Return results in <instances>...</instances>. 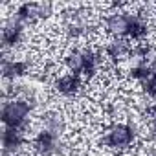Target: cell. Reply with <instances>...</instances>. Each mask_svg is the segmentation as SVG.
<instances>
[{"instance_id": "obj_10", "label": "cell", "mask_w": 156, "mask_h": 156, "mask_svg": "<svg viewBox=\"0 0 156 156\" xmlns=\"http://www.w3.org/2000/svg\"><path fill=\"white\" fill-rule=\"evenodd\" d=\"M26 70V62H19V61H4L2 64V72L6 77H17L22 75Z\"/></svg>"}, {"instance_id": "obj_12", "label": "cell", "mask_w": 156, "mask_h": 156, "mask_svg": "<svg viewBox=\"0 0 156 156\" xmlns=\"http://www.w3.org/2000/svg\"><path fill=\"white\" fill-rule=\"evenodd\" d=\"M83 64H85V55L83 53H73L68 57V66L75 72H83Z\"/></svg>"}, {"instance_id": "obj_7", "label": "cell", "mask_w": 156, "mask_h": 156, "mask_svg": "<svg viewBox=\"0 0 156 156\" xmlns=\"http://www.w3.org/2000/svg\"><path fill=\"white\" fill-rule=\"evenodd\" d=\"M57 88H59V92L70 96V94L77 92V88H79V79H77V75H64L59 79Z\"/></svg>"}, {"instance_id": "obj_2", "label": "cell", "mask_w": 156, "mask_h": 156, "mask_svg": "<svg viewBox=\"0 0 156 156\" xmlns=\"http://www.w3.org/2000/svg\"><path fill=\"white\" fill-rule=\"evenodd\" d=\"M107 141H108V145H112V147H119V149H121V147H127V145H130V141H132V130H130L129 127H125V125H118V127H114V129L110 130Z\"/></svg>"}, {"instance_id": "obj_4", "label": "cell", "mask_w": 156, "mask_h": 156, "mask_svg": "<svg viewBox=\"0 0 156 156\" xmlns=\"http://www.w3.org/2000/svg\"><path fill=\"white\" fill-rule=\"evenodd\" d=\"M35 147H37V151L42 152V154L53 152V149H55V136H53V132H50V130L41 132V134L37 136V140H35Z\"/></svg>"}, {"instance_id": "obj_11", "label": "cell", "mask_w": 156, "mask_h": 156, "mask_svg": "<svg viewBox=\"0 0 156 156\" xmlns=\"http://www.w3.org/2000/svg\"><path fill=\"white\" fill-rule=\"evenodd\" d=\"M129 53V46H127V42H123V41H116V42H112L110 46H108V55L112 57V59H123L125 55Z\"/></svg>"}, {"instance_id": "obj_6", "label": "cell", "mask_w": 156, "mask_h": 156, "mask_svg": "<svg viewBox=\"0 0 156 156\" xmlns=\"http://www.w3.org/2000/svg\"><path fill=\"white\" fill-rule=\"evenodd\" d=\"M2 141H4V147H6V152L8 151H15L20 147L22 143V134L19 129H6L4 136H2Z\"/></svg>"}, {"instance_id": "obj_3", "label": "cell", "mask_w": 156, "mask_h": 156, "mask_svg": "<svg viewBox=\"0 0 156 156\" xmlns=\"http://www.w3.org/2000/svg\"><path fill=\"white\" fill-rule=\"evenodd\" d=\"M51 6L50 4H24L19 9L20 19H35V17H46L50 15Z\"/></svg>"}, {"instance_id": "obj_5", "label": "cell", "mask_w": 156, "mask_h": 156, "mask_svg": "<svg viewBox=\"0 0 156 156\" xmlns=\"http://www.w3.org/2000/svg\"><path fill=\"white\" fill-rule=\"evenodd\" d=\"M107 28L110 33H116V35H121V33H127L129 30V17L125 15H112L107 22Z\"/></svg>"}, {"instance_id": "obj_14", "label": "cell", "mask_w": 156, "mask_h": 156, "mask_svg": "<svg viewBox=\"0 0 156 156\" xmlns=\"http://www.w3.org/2000/svg\"><path fill=\"white\" fill-rule=\"evenodd\" d=\"M154 129H156V123H154Z\"/></svg>"}, {"instance_id": "obj_13", "label": "cell", "mask_w": 156, "mask_h": 156, "mask_svg": "<svg viewBox=\"0 0 156 156\" xmlns=\"http://www.w3.org/2000/svg\"><path fill=\"white\" fill-rule=\"evenodd\" d=\"M85 55V64H83V72L85 75H94L96 72V55L94 53H83Z\"/></svg>"}, {"instance_id": "obj_8", "label": "cell", "mask_w": 156, "mask_h": 156, "mask_svg": "<svg viewBox=\"0 0 156 156\" xmlns=\"http://www.w3.org/2000/svg\"><path fill=\"white\" fill-rule=\"evenodd\" d=\"M147 33V26L141 19L138 17H129V30H127V35L132 37V39H140Z\"/></svg>"}, {"instance_id": "obj_1", "label": "cell", "mask_w": 156, "mask_h": 156, "mask_svg": "<svg viewBox=\"0 0 156 156\" xmlns=\"http://www.w3.org/2000/svg\"><path fill=\"white\" fill-rule=\"evenodd\" d=\"M28 112H30V105L28 103H24V101H13V103H8L4 107L2 119H4V123L9 129H19L24 123Z\"/></svg>"}, {"instance_id": "obj_9", "label": "cell", "mask_w": 156, "mask_h": 156, "mask_svg": "<svg viewBox=\"0 0 156 156\" xmlns=\"http://www.w3.org/2000/svg\"><path fill=\"white\" fill-rule=\"evenodd\" d=\"M2 39H4V44H8V46L15 44L20 39V24L19 22H9L8 28L2 33Z\"/></svg>"}]
</instances>
